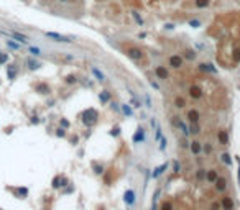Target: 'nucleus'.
I'll return each instance as SVG.
<instances>
[{"label": "nucleus", "mask_w": 240, "mask_h": 210, "mask_svg": "<svg viewBox=\"0 0 240 210\" xmlns=\"http://www.w3.org/2000/svg\"><path fill=\"white\" fill-rule=\"evenodd\" d=\"M99 120V112L95 108H86V110L81 113V122L86 126H94Z\"/></svg>", "instance_id": "1"}, {"label": "nucleus", "mask_w": 240, "mask_h": 210, "mask_svg": "<svg viewBox=\"0 0 240 210\" xmlns=\"http://www.w3.org/2000/svg\"><path fill=\"white\" fill-rule=\"evenodd\" d=\"M45 36H48V38H53V40H54V41H59V43H71V41H73L69 36L59 35V33H54V31H45Z\"/></svg>", "instance_id": "2"}, {"label": "nucleus", "mask_w": 240, "mask_h": 210, "mask_svg": "<svg viewBox=\"0 0 240 210\" xmlns=\"http://www.w3.org/2000/svg\"><path fill=\"white\" fill-rule=\"evenodd\" d=\"M17 76H18V66L15 63L8 64L7 66V77H8V80H15Z\"/></svg>", "instance_id": "3"}, {"label": "nucleus", "mask_w": 240, "mask_h": 210, "mask_svg": "<svg viewBox=\"0 0 240 210\" xmlns=\"http://www.w3.org/2000/svg\"><path fill=\"white\" fill-rule=\"evenodd\" d=\"M137 200V194L133 192V190H125V194H123V202H125L128 207H132L133 204H135Z\"/></svg>", "instance_id": "4"}, {"label": "nucleus", "mask_w": 240, "mask_h": 210, "mask_svg": "<svg viewBox=\"0 0 240 210\" xmlns=\"http://www.w3.org/2000/svg\"><path fill=\"white\" fill-rule=\"evenodd\" d=\"M10 36H12L15 41L22 43V45H28V41H30V38L25 36L23 33H18V31H10Z\"/></svg>", "instance_id": "5"}, {"label": "nucleus", "mask_w": 240, "mask_h": 210, "mask_svg": "<svg viewBox=\"0 0 240 210\" xmlns=\"http://www.w3.org/2000/svg\"><path fill=\"white\" fill-rule=\"evenodd\" d=\"M128 56H130L132 59H135V61H138V59H142L143 58V51L140 49V48H128Z\"/></svg>", "instance_id": "6"}, {"label": "nucleus", "mask_w": 240, "mask_h": 210, "mask_svg": "<svg viewBox=\"0 0 240 210\" xmlns=\"http://www.w3.org/2000/svg\"><path fill=\"white\" fill-rule=\"evenodd\" d=\"M198 68H199V71H202V72H210V74L217 72V69H215L214 64H210V63H201Z\"/></svg>", "instance_id": "7"}, {"label": "nucleus", "mask_w": 240, "mask_h": 210, "mask_svg": "<svg viewBox=\"0 0 240 210\" xmlns=\"http://www.w3.org/2000/svg\"><path fill=\"white\" fill-rule=\"evenodd\" d=\"M170 66H171V68H174V69H179L181 66H183V58L178 56V54L171 56V58H170Z\"/></svg>", "instance_id": "8"}, {"label": "nucleus", "mask_w": 240, "mask_h": 210, "mask_svg": "<svg viewBox=\"0 0 240 210\" xmlns=\"http://www.w3.org/2000/svg\"><path fill=\"white\" fill-rule=\"evenodd\" d=\"M10 190L13 192V195L18 197V199H25L28 195V187H15V189H10Z\"/></svg>", "instance_id": "9"}, {"label": "nucleus", "mask_w": 240, "mask_h": 210, "mask_svg": "<svg viewBox=\"0 0 240 210\" xmlns=\"http://www.w3.org/2000/svg\"><path fill=\"white\" fill-rule=\"evenodd\" d=\"M189 95L193 99H201L202 97V89H201L199 85H191L189 87Z\"/></svg>", "instance_id": "10"}, {"label": "nucleus", "mask_w": 240, "mask_h": 210, "mask_svg": "<svg viewBox=\"0 0 240 210\" xmlns=\"http://www.w3.org/2000/svg\"><path fill=\"white\" fill-rule=\"evenodd\" d=\"M155 74L158 79H168L170 77V72H168L166 68H163V66H158V68L155 69Z\"/></svg>", "instance_id": "11"}, {"label": "nucleus", "mask_w": 240, "mask_h": 210, "mask_svg": "<svg viewBox=\"0 0 240 210\" xmlns=\"http://www.w3.org/2000/svg\"><path fill=\"white\" fill-rule=\"evenodd\" d=\"M133 143H142V141H145V130H143L142 126H138V130H137V133L133 135Z\"/></svg>", "instance_id": "12"}, {"label": "nucleus", "mask_w": 240, "mask_h": 210, "mask_svg": "<svg viewBox=\"0 0 240 210\" xmlns=\"http://www.w3.org/2000/svg\"><path fill=\"white\" fill-rule=\"evenodd\" d=\"M26 68L30 69V71H36V69H40L41 68V63H38L36 59H33V58H28L26 59Z\"/></svg>", "instance_id": "13"}, {"label": "nucleus", "mask_w": 240, "mask_h": 210, "mask_svg": "<svg viewBox=\"0 0 240 210\" xmlns=\"http://www.w3.org/2000/svg\"><path fill=\"white\" fill-rule=\"evenodd\" d=\"M90 71H92V74L95 76V79L99 80V82H104L105 80V74L102 72V71H100L99 68H95V66H92V68H90Z\"/></svg>", "instance_id": "14"}, {"label": "nucleus", "mask_w": 240, "mask_h": 210, "mask_svg": "<svg viewBox=\"0 0 240 210\" xmlns=\"http://www.w3.org/2000/svg\"><path fill=\"white\" fill-rule=\"evenodd\" d=\"M215 189H217L219 192H224V190L227 189V181L224 177H217V181H215Z\"/></svg>", "instance_id": "15"}, {"label": "nucleus", "mask_w": 240, "mask_h": 210, "mask_svg": "<svg viewBox=\"0 0 240 210\" xmlns=\"http://www.w3.org/2000/svg\"><path fill=\"white\" fill-rule=\"evenodd\" d=\"M188 118L191 123H198L199 122V112L198 110H189L188 112Z\"/></svg>", "instance_id": "16"}, {"label": "nucleus", "mask_w": 240, "mask_h": 210, "mask_svg": "<svg viewBox=\"0 0 240 210\" xmlns=\"http://www.w3.org/2000/svg\"><path fill=\"white\" fill-rule=\"evenodd\" d=\"M168 166H170V164H168V163H163L161 166H158V168L155 169V173H153V177H158V176H160V174H163V173H165V171L168 169Z\"/></svg>", "instance_id": "17"}, {"label": "nucleus", "mask_w": 240, "mask_h": 210, "mask_svg": "<svg viewBox=\"0 0 240 210\" xmlns=\"http://www.w3.org/2000/svg\"><path fill=\"white\" fill-rule=\"evenodd\" d=\"M217 177H219V176H217V171H214V169L207 171V174H206V179H207L209 182H212V184L217 181Z\"/></svg>", "instance_id": "18"}, {"label": "nucleus", "mask_w": 240, "mask_h": 210, "mask_svg": "<svg viewBox=\"0 0 240 210\" xmlns=\"http://www.w3.org/2000/svg\"><path fill=\"white\" fill-rule=\"evenodd\" d=\"M222 207H224V210H232L234 208L232 199H230V197H224L222 199Z\"/></svg>", "instance_id": "19"}, {"label": "nucleus", "mask_w": 240, "mask_h": 210, "mask_svg": "<svg viewBox=\"0 0 240 210\" xmlns=\"http://www.w3.org/2000/svg\"><path fill=\"white\" fill-rule=\"evenodd\" d=\"M219 143H220V145H227V143H229V135H227V131H225V130L219 131Z\"/></svg>", "instance_id": "20"}, {"label": "nucleus", "mask_w": 240, "mask_h": 210, "mask_svg": "<svg viewBox=\"0 0 240 210\" xmlns=\"http://www.w3.org/2000/svg\"><path fill=\"white\" fill-rule=\"evenodd\" d=\"M99 99H100V102H102V103L110 102V92H109V90H102L100 95H99Z\"/></svg>", "instance_id": "21"}, {"label": "nucleus", "mask_w": 240, "mask_h": 210, "mask_svg": "<svg viewBox=\"0 0 240 210\" xmlns=\"http://www.w3.org/2000/svg\"><path fill=\"white\" fill-rule=\"evenodd\" d=\"M201 150H202V148H201L199 141H193V143H191V151H193V154H199Z\"/></svg>", "instance_id": "22"}, {"label": "nucleus", "mask_w": 240, "mask_h": 210, "mask_svg": "<svg viewBox=\"0 0 240 210\" xmlns=\"http://www.w3.org/2000/svg\"><path fill=\"white\" fill-rule=\"evenodd\" d=\"M36 89H38V92H40V94H45V95H48L51 92V89H50V85H48V84H40Z\"/></svg>", "instance_id": "23"}, {"label": "nucleus", "mask_w": 240, "mask_h": 210, "mask_svg": "<svg viewBox=\"0 0 240 210\" xmlns=\"http://www.w3.org/2000/svg\"><path fill=\"white\" fill-rule=\"evenodd\" d=\"M194 3L198 8H207L210 5V0H194Z\"/></svg>", "instance_id": "24"}, {"label": "nucleus", "mask_w": 240, "mask_h": 210, "mask_svg": "<svg viewBox=\"0 0 240 210\" xmlns=\"http://www.w3.org/2000/svg\"><path fill=\"white\" fill-rule=\"evenodd\" d=\"M61 176H56V177H53V181H51V185L54 189H59V187H63V185H61Z\"/></svg>", "instance_id": "25"}, {"label": "nucleus", "mask_w": 240, "mask_h": 210, "mask_svg": "<svg viewBox=\"0 0 240 210\" xmlns=\"http://www.w3.org/2000/svg\"><path fill=\"white\" fill-rule=\"evenodd\" d=\"M92 169H94L95 174H102L104 171H105L104 166H102V164H97V163H92Z\"/></svg>", "instance_id": "26"}, {"label": "nucleus", "mask_w": 240, "mask_h": 210, "mask_svg": "<svg viewBox=\"0 0 240 210\" xmlns=\"http://www.w3.org/2000/svg\"><path fill=\"white\" fill-rule=\"evenodd\" d=\"M220 159H222V163H225L227 166L232 164V159H230V154L229 153H222V156H220Z\"/></svg>", "instance_id": "27"}, {"label": "nucleus", "mask_w": 240, "mask_h": 210, "mask_svg": "<svg viewBox=\"0 0 240 210\" xmlns=\"http://www.w3.org/2000/svg\"><path fill=\"white\" fill-rule=\"evenodd\" d=\"M64 82H66V84H76V82H78V79H76L74 74H68V76L64 77Z\"/></svg>", "instance_id": "28"}, {"label": "nucleus", "mask_w": 240, "mask_h": 210, "mask_svg": "<svg viewBox=\"0 0 240 210\" xmlns=\"http://www.w3.org/2000/svg\"><path fill=\"white\" fill-rule=\"evenodd\" d=\"M174 105H176L178 108H183L184 105H186V100H184L183 97H176V99H174Z\"/></svg>", "instance_id": "29"}, {"label": "nucleus", "mask_w": 240, "mask_h": 210, "mask_svg": "<svg viewBox=\"0 0 240 210\" xmlns=\"http://www.w3.org/2000/svg\"><path fill=\"white\" fill-rule=\"evenodd\" d=\"M184 52H186V54H184L186 59H189V61H194V59H196V52H194L193 49H186Z\"/></svg>", "instance_id": "30"}, {"label": "nucleus", "mask_w": 240, "mask_h": 210, "mask_svg": "<svg viewBox=\"0 0 240 210\" xmlns=\"http://www.w3.org/2000/svg\"><path fill=\"white\" fill-rule=\"evenodd\" d=\"M120 108H122V112L125 113V115H128V117H130L132 113H133V110L130 108V105H122V107H120Z\"/></svg>", "instance_id": "31"}, {"label": "nucleus", "mask_w": 240, "mask_h": 210, "mask_svg": "<svg viewBox=\"0 0 240 210\" xmlns=\"http://www.w3.org/2000/svg\"><path fill=\"white\" fill-rule=\"evenodd\" d=\"M7 61H8V54H7V52H3V51H0V66L5 64Z\"/></svg>", "instance_id": "32"}, {"label": "nucleus", "mask_w": 240, "mask_h": 210, "mask_svg": "<svg viewBox=\"0 0 240 210\" xmlns=\"http://www.w3.org/2000/svg\"><path fill=\"white\" fill-rule=\"evenodd\" d=\"M28 51H30L33 56H40L41 54V51L38 49V48H35V46H30V48H28Z\"/></svg>", "instance_id": "33"}, {"label": "nucleus", "mask_w": 240, "mask_h": 210, "mask_svg": "<svg viewBox=\"0 0 240 210\" xmlns=\"http://www.w3.org/2000/svg\"><path fill=\"white\" fill-rule=\"evenodd\" d=\"M7 45L10 46V48H13V49H20V45H18L17 41H12V40H7Z\"/></svg>", "instance_id": "34"}, {"label": "nucleus", "mask_w": 240, "mask_h": 210, "mask_svg": "<svg viewBox=\"0 0 240 210\" xmlns=\"http://www.w3.org/2000/svg\"><path fill=\"white\" fill-rule=\"evenodd\" d=\"M132 17L137 20V23H138V25H143V20H142V17L138 15V12H132Z\"/></svg>", "instance_id": "35"}, {"label": "nucleus", "mask_w": 240, "mask_h": 210, "mask_svg": "<svg viewBox=\"0 0 240 210\" xmlns=\"http://www.w3.org/2000/svg\"><path fill=\"white\" fill-rule=\"evenodd\" d=\"M202 23H201L199 20H189V26H193V28H199Z\"/></svg>", "instance_id": "36"}, {"label": "nucleus", "mask_w": 240, "mask_h": 210, "mask_svg": "<svg viewBox=\"0 0 240 210\" xmlns=\"http://www.w3.org/2000/svg\"><path fill=\"white\" fill-rule=\"evenodd\" d=\"M161 210H173V204L171 202H163Z\"/></svg>", "instance_id": "37"}, {"label": "nucleus", "mask_w": 240, "mask_h": 210, "mask_svg": "<svg viewBox=\"0 0 240 210\" xmlns=\"http://www.w3.org/2000/svg\"><path fill=\"white\" fill-rule=\"evenodd\" d=\"M234 59L237 61V63L240 61V48H235L234 49Z\"/></svg>", "instance_id": "38"}, {"label": "nucleus", "mask_w": 240, "mask_h": 210, "mask_svg": "<svg viewBox=\"0 0 240 210\" xmlns=\"http://www.w3.org/2000/svg\"><path fill=\"white\" fill-rule=\"evenodd\" d=\"M56 135L59 136V138L66 136V131H64V128H63V126H61V128H58V130H56Z\"/></svg>", "instance_id": "39"}, {"label": "nucleus", "mask_w": 240, "mask_h": 210, "mask_svg": "<svg viewBox=\"0 0 240 210\" xmlns=\"http://www.w3.org/2000/svg\"><path fill=\"white\" fill-rule=\"evenodd\" d=\"M201 131V128L198 123H193V126H191V133H199Z\"/></svg>", "instance_id": "40"}, {"label": "nucleus", "mask_w": 240, "mask_h": 210, "mask_svg": "<svg viewBox=\"0 0 240 210\" xmlns=\"http://www.w3.org/2000/svg\"><path fill=\"white\" fill-rule=\"evenodd\" d=\"M110 135H112V136H118V135H120V126H115V128H112V131H110Z\"/></svg>", "instance_id": "41"}, {"label": "nucleus", "mask_w": 240, "mask_h": 210, "mask_svg": "<svg viewBox=\"0 0 240 210\" xmlns=\"http://www.w3.org/2000/svg\"><path fill=\"white\" fill-rule=\"evenodd\" d=\"M235 161H237V164H238V173H237V181H238V184H240V158H238V156H235Z\"/></svg>", "instance_id": "42"}, {"label": "nucleus", "mask_w": 240, "mask_h": 210, "mask_svg": "<svg viewBox=\"0 0 240 210\" xmlns=\"http://www.w3.org/2000/svg\"><path fill=\"white\" fill-rule=\"evenodd\" d=\"M196 176H198V179H204V177H206V171H204V169H199Z\"/></svg>", "instance_id": "43"}, {"label": "nucleus", "mask_w": 240, "mask_h": 210, "mask_svg": "<svg viewBox=\"0 0 240 210\" xmlns=\"http://www.w3.org/2000/svg\"><path fill=\"white\" fill-rule=\"evenodd\" d=\"M161 136H163V133H161V128L158 126V128H156V136H155V138H156V141H160V140H161Z\"/></svg>", "instance_id": "44"}, {"label": "nucleus", "mask_w": 240, "mask_h": 210, "mask_svg": "<svg viewBox=\"0 0 240 210\" xmlns=\"http://www.w3.org/2000/svg\"><path fill=\"white\" fill-rule=\"evenodd\" d=\"M130 103L133 105V107H137V108H138V107H142V103H140V102H138V100H137V99H133V97H132V100H130Z\"/></svg>", "instance_id": "45"}, {"label": "nucleus", "mask_w": 240, "mask_h": 210, "mask_svg": "<svg viewBox=\"0 0 240 210\" xmlns=\"http://www.w3.org/2000/svg\"><path fill=\"white\" fill-rule=\"evenodd\" d=\"M61 126H63V128H69V122L68 120H66V118H61Z\"/></svg>", "instance_id": "46"}, {"label": "nucleus", "mask_w": 240, "mask_h": 210, "mask_svg": "<svg viewBox=\"0 0 240 210\" xmlns=\"http://www.w3.org/2000/svg\"><path fill=\"white\" fill-rule=\"evenodd\" d=\"M165 148H166V138H165V136H161V145H160V150L163 151Z\"/></svg>", "instance_id": "47"}, {"label": "nucleus", "mask_w": 240, "mask_h": 210, "mask_svg": "<svg viewBox=\"0 0 240 210\" xmlns=\"http://www.w3.org/2000/svg\"><path fill=\"white\" fill-rule=\"evenodd\" d=\"M165 28H166V30H174V23H166Z\"/></svg>", "instance_id": "48"}, {"label": "nucleus", "mask_w": 240, "mask_h": 210, "mask_svg": "<svg viewBox=\"0 0 240 210\" xmlns=\"http://www.w3.org/2000/svg\"><path fill=\"white\" fill-rule=\"evenodd\" d=\"M174 169H176V173L179 171V163H178V161H174Z\"/></svg>", "instance_id": "49"}, {"label": "nucleus", "mask_w": 240, "mask_h": 210, "mask_svg": "<svg viewBox=\"0 0 240 210\" xmlns=\"http://www.w3.org/2000/svg\"><path fill=\"white\" fill-rule=\"evenodd\" d=\"M59 2H63V3H68V2H71V0H59Z\"/></svg>", "instance_id": "50"}, {"label": "nucleus", "mask_w": 240, "mask_h": 210, "mask_svg": "<svg viewBox=\"0 0 240 210\" xmlns=\"http://www.w3.org/2000/svg\"><path fill=\"white\" fill-rule=\"evenodd\" d=\"M0 84H2V80H0Z\"/></svg>", "instance_id": "51"}, {"label": "nucleus", "mask_w": 240, "mask_h": 210, "mask_svg": "<svg viewBox=\"0 0 240 210\" xmlns=\"http://www.w3.org/2000/svg\"><path fill=\"white\" fill-rule=\"evenodd\" d=\"M0 210H2V208H0Z\"/></svg>", "instance_id": "52"}]
</instances>
